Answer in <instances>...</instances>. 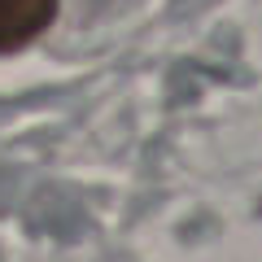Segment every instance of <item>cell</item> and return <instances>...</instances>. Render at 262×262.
Segmentation results:
<instances>
[{"label": "cell", "mask_w": 262, "mask_h": 262, "mask_svg": "<svg viewBox=\"0 0 262 262\" xmlns=\"http://www.w3.org/2000/svg\"><path fill=\"white\" fill-rule=\"evenodd\" d=\"M57 0H0V53H18L48 31Z\"/></svg>", "instance_id": "1"}]
</instances>
